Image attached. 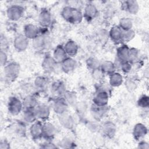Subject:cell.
Returning a JSON list of instances; mask_svg holds the SVG:
<instances>
[{
    "mask_svg": "<svg viewBox=\"0 0 149 149\" xmlns=\"http://www.w3.org/2000/svg\"><path fill=\"white\" fill-rule=\"evenodd\" d=\"M61 15L65 20L73 24L80 23L84 17L80 10L70 6L65 7L62 10Z\"/></svg>",
    "mask_w": 149,
    "mask_h": 149,
    "instance_id": "1",
    "label": "cell"
},
{
    "mask_svg": "<svg viewBox=\"0 0 149 149\" xmlns=\"http://www.w3.org/2000/svg\"><path fill=\"white\" fill-rule=\"evenodd\" d=\"M20 72L19 65L15 62H11L4 66L3 73L5 78L9 80H15Z\"/></svg>",
    "mask_w": 149,
    "mask_h": 149,
    "instance_id": "2",
    "label": "cell"
},
{
    "mask_svg": "<svg viewBox=\"0 0 149 149\" xmlns=\"http://www.w3.org/2000/svg\"><path fill=\"white\" fill-rule=\"evenodd\" d=\"M23 108V102L16 97H10L8 102V109L10 113L13 115L19 114Z\"/></svg>",
    "mask_w": 149,
    "mask_h": 149,
    "instance_id": "3",
    "label": "cell"
},
{
    "mask_svg": "<svg viewBox=\"0 0 149 149\" xmlns=\"http://www.w3.org/2000/svg\"><path fill=\"white\" fill-rule=\"evenodd\" d=\"M49 37L46 33L39 35L37 37L34 39V47L38 50L47 49L50 44V40Z\"/></svg>",
    "mask_w": 149,
    "mask_h": 149,
    "instance_id": "4",
    "label": "cell"
},
{
    "mask_svg": "<svg viewBox=\"0 0 149 149\" xmlns=\"http://www.w3.org/2000/svg\"><path fill=\"white\" fill-rule=\"evenodd\" d=\"M36 118L41 120H47L50 114V108L46 104L37 105L34 109Z\"/></svg>",
    "mask_w": 149,
    "mask_h": 149,
    "instance_id": "5",
    "label": "cell"
},
{
    "mask_svg": "<svg viewBox=\"0 0 149 149\" xmlns=\"http://www.w3.org/2000/svg\"><path fill=\"white\" fill-rule=\"evenodd\" d=\"M30 133L34 139H39L43 137V124L40 120H36L31 123Z\"/></svg>",
    "mask_w": 149,
    "mask_h": 149,
    "instance_id": "6",
    "label": "cell"
},
{
    "mask_svg": "<svg viewBox=\"0 0 149 149\" xmlns=\"http://www.w3.org/2000/svg\"><path fill=\"white\" fill-rule=\"evenodd\" d=\"M23 9L18 5H12L7 10V16L11 20H17L22 16Z\"/></svg>",
    "mask_w": 149,
    "mask_h": 149,
    "instance_id": "7",
    "label": "cell"
},
{
    "mask_svg": "<svg viewBox=\"0 0 149 149\" xmlns=\"http://www.w3.org/2000/svg\"><path fill=\"white\" fill-rule=\"evenodd\" d=\"M108 94L107 91L104 90H99L93 98L94 105L101 107H105L108 104Z\"/></svg>",
    "mask_w": 149,
    "mask_h": 149,
    "instance_id": "8",
    "label": "cell"
},
{
    "mask_svg": "<svg viewBox=\"0 0 149 149\" xmlns=\"http://www.w3.org/2000/svg\"><path fill=\"white\" fill-rule=\"evenodd\" d=\"M58 120L60 124L66 129H71L74 125V120L73 117L68 113V112L58 115Z\"/></svg>",
    "mask_w": 149,
    "mask_h": 149,
    "instance_id": "9",
    "label": "cell"
},
{
    "mask_svg": "<svg viewBox=\"0 0 149 149\" xmlns=\"http://www.w3.org/2000/svg\"><path fill=\"white\" fill-rule=\"evenodd\" d=\"M29 45V39L24 36H18L13 41V46L15 48L19 51H24Z\"/></svg>",
    "mask_w": 149,
    "mask_h": 149,
    "instance_id": "10",
    "label": "cell"
},
{
    "mask_svg": "<svg viewBox=\"0 0 149 149\" xmlns=\"http://www.w3.org/2000/svg\"><path fill=\"white\" fill-rule=\"evenodd\" d=\"M56 133L55 126L50 122H46L43 124V137L49 140L53 138Z\"/></svg>",
    "mask_w": 149,
    "mask_h": 149,
    "instance_id": "11",
    "label": "cell"
},
{
    "mask_svg": "<svg viewBox=\"0 0 149 149\" xmlns=\"http://www.w3.org/2000/svg\"><path fill=\"white\" fill-rule=\"evenodd\" d=\"M109 35L111 40L116 43L123 42V30L119 26H113L110 30Z\"/></svg>",
    "mask_w": 149,
    "mask_h": 149,
    "instance_id": "12",
    "label": "cell"
},
{
    "mask_svg": "<svg viewBox=\"0 0 149 149\" xmlns=\"http://www.w3.org/2000/svg\"><path fill=\"white\" fill-rule=\"evenodd\" d=\"M68 108V104L65 102L63 98H57L53 104V109L58 115H60L67 112Z\"/></svg>",
    "mask_w": 149,
    "mask_h": 149,
    "instance_id": "13",
    "label": "cell"
},
{
    "mask_svg": "<svg viewBox=\"0 0 149 149\" xmlns=\"http://www.w3.org/2000/svg\"><path fill=\"white\" fill-rule=\"evenodd\" d=\"M24 36L28 39H35L40 34V30L32 24H27L24 29Z\"/></svg>",
    "mask_w": 149,
    "mask_h": 149,
    "instance_id": "14",
    "label": "cell"
},
{
    "mask_svg": "<svg viewBox=\"0 0 149 149\" xmlns=\"http://www.w3.org/2000/svg\"><path fill=\"white\" fill-rule=\"evenodd\" d=\"M39 22L40 24L44 27L47 28L52 22V16L49 11L47 10H42L39 15Z\"/></svg>",
    "mask_w": 149,
    "mask_h": 149,
    "instance_id": "15",
    "label": "cell"
},
{
    "mask_svg": "<svg viewBox=\"0 0 149 149\" xmlns=\"http://www.w3.org/2000/svg\"><path fill=\"white\" fill-rule=\"evenodd\" d=\"M68 58V55L62 45H58L55 49L53 53V58L57 62L61 63L66 58Z\"/></svg>",
    "mask_w": 149,
    "mask_h": 149,
    "instance_id": "16",
    "label": "cell"
},
{
    "mask_svg": "<svg viewBox=\"0 0 149 149\" xmlns=\"http://www.w3.org/2000/svg\"><path fill=\"white\" fill-rule=\"evenodd\" d=\"M98 15V10L96 6L93 3H88L86 5L83 13V17L87 20L94 19Z\"/></svg>",
    "mask_w": 149,
    "mask_h": 149,
    "instance_id": "17",
    "label": "cell"
},
{
    "mask_svg": "<svg viewBox=\"0 0 149 149\" xmlns=\"http://www.w3.org/2000/svg\"><path fill=\"white\" fill-rule=\"evenodd\" d=\"M61 65L62 70L65 72L68 73L71 72L75 69L77 66V63L75 60L72 58L68 57L61 63Z\"/></svg>",
    "mask_w": 149,
    "mask_h": 149,
    "instance_id": "18",
    "label": "cell"
},
{
    "mask_svg": "<svg viewBox=\"0 0 149 149\" xmlns=\"http://www.w3.org/2000/svg\"><path fill=\"white\" fill-rule=\"evenodd\" d=\"M129 49L126 45H122L117 50V61L120 63L128 61Z\"/></svg>",
    "mask_w": 149,
    "mask_h": 149,
    "instance_id": "19",
    "label": "cell"
},
{
    "mask_svg": "<svg viewBox=\"0 0 149 149\" xmlns=\"http://www.w3.org/2000/svg\"><path fill=\"white\" fill-rule=\"evenodd\" d=\"M57 63H58L54 60L53 57L47 56L44 59L42 66L44 70L46 72H52L55 70Z\"/></svg>",
    "mask_w": 149,
    "mask_h": 149,
    "instance_id": "20",
    "label": "cell"
},
{
    "mask_svg": "<svg viewBox=\"0 0 149 149\" xmlns=\"http://www.w3.org/2000/svg\"><path fill=\"white\" fill-rule=\"evenodd\" d=\"M51 90L52 94L56 96L57 98H60L59 97L61 96L63 97V94L66 92L65 86L62 82L59 81H55L52 83Z\"/></svg>",
    "mask_w": 149,
    "mask_h": 149,
    "instance_id": "21",
    "label": "cell"
},
{
    "mask_svg": "<svg viewBox=\"0 0 149 149\" xmlns=\"http://www.w3.org/2000/svg\"><path fill=\"white\" fill-rule=\"evenodd\" d=\"M102 133L108 137L114 136L116 132L115 125L110 121H108L103 124L101 127Z\"/></svg>",
    "mask_w": 149,
    "mask_h": 149,
    "instance_id": "22",
    "label": "cell"
},
{
    "mask_svg": "<svg viewBox=\"0 0 149 149\" xmlns=\"http://www.w3.org/2000/svg\"><path fill=\"white\" fill-rule=\"evenodd\" d=\"M100 69L104 74H107L110 75L115 72L116 66L115 65V63H112L111 61H107L100 65Z\"/></svg>",
    "mask_w": 149,
    "mask_h": 149,
    "instance_id": "23",
    "label": "cell"
},
{
    "mask_svg": "<svg viewBox=\"0 0 149 149\" xmlns=\"http://www.w3.org/2000/svg\"><path fill=\"white\" fill-rule=\"evenodd\" d=\"M63 47L67 55L70 56H73L75 55L78 51V46L73 41H68Z\"/></svg>",
    "mask_w": 149,
    "mask_h": 149,
    "instance_id": "24",
    "label": "cell"
},
{
    "mask_svg": "<svg viewBox=\"0 0 149 149\" xmlns=\"http://www.w3.org/2000/svg\"><path fill=\"white\" fill-rule=\"evenodd\" d=\"M125 9L132 15H135L139 10V4L136 1H127L123 3Z\"/></svg>",
    "mask_w": 149,
    "mask_h": 149,
    "instance_id": "25",
    "label": "cell"
},
{
    "mask_svg": "<svg viewBox=\"0 0 149 149\" xmlns=\"http://www.w3.org/2000/svg\"><path fill=\"white\" fill-rule=\"evenodd\" d=\"M23 116L24 121L28 123H33L37 119L34 109H24Z\"/></svg>",
    "mask_w": 149,
    "mask_h": 149,
    "instance_id": "26",
    "label": "cell"
},
{
    "mask_svg": "<svg viewBox=\"0 0 149 149\" xmlns=\"http://www.w3.org/2000/svg\"><path fill=\"white\" fill-rule=\"evenodd\" d=\"M123 82L122 76L119 73L114 72L110 74L109 77V84L113 87H118L122 84Z\"/></svg>",
    "mask_w": 149,
    "mask_h": 149,
    "instance_id": "27",
    "label": "cell"
},
{
    "mask_svg": "<svg viewBox=\"0 0 149 149\" xmlns=\"http://www.w3.org/2000/svg\"><path fill=\"white\" fill-rule=\"evenodd\" d=\"M147 133V129L144 125L138 123L135 125L133 129V134L136 139H140L145 136Z\"/></svg>",
    "mask_w": 149,
    "mask_h": 149,
    "instance_id": "28",
    "label": "cell"
},
{
    "mask_svg": "<svg viewBox=\"0 0 149 149\" xmlns=\"http://www.w3.org/2000/svg\"><path fill=\"white\" fill-rule=\"evenodd\" d=\"M23 108L24 109H34L35 107L38 105L37 104V101L35 97L31 96V95H29L26 97L23 102Z\"/></svg>",
    "mask_w": 149,
    "mask_h": 149,
    "instance_id": "29",
    "label": "cell"
},
{
    "mask_svg": "<svg viewBox=\"0 0 149 149\" xmlns=\"http://www.w3.org/2000/svg\"><path fill=\"white\" fill-rule=\"evenodd\" d=\"M105 106L101 107L94 105V108H93L92 109V113L96 119L101 118L104 115L105 113Z\"/></svg>",
    "mask_w": 149,
    "mask_h": 149,
    "instance_id": "30",
    "label": "cell"
},
{
    "mask_svg": "<svg viewBox=\"0 0 149 149\" xmlns=\"http://www.w3.org/2000/svg\"><path fill=\"white\" fill-rule=\"evenodd\" d=\"M63 98L68 105H74L76 101V95L73 92L66 91L63 95Z\"/></svg>",
    "mask_w": 149,
    "mask_h": 149,
    "instance_id": "31",
    "label": "cell"
},
{
    "mask_svg": "<svg viewBox=\"0 0 149 149\" xmlns=\"http://www.w3.org/2000/svg\"><path fill=\"white\" fill-rule=\"evenodd\" d=\"M133 23L132 20L129 17L122 18L119 22V27L122 30H128L132 29Z\"/></svg>",
    "mask_w": 149,
    "mask_h": 149,
    "instance_id": "32",
    "label": "cell"
},
{
    "mask_svg": "<svg viewBox=\"0 0 149 149\" xmlns=\"http://www.w3.org/2000/svg\"><path fill=\"white\" fill-rule=\"evenodd\" d=\"M47 80L45 77L41 76L37 77L35 80V86L39 89L45 88L47 86Z\"/></svg>",
    "mask_w": 149,
    "mask_h": 149,
    "instance_id": "33",
    "label": "cell"
},
{
    "mask_svg": "<svg viewBox=\"0 0 149 149\" xmlns=\"http://www.w3.org/2000/svg\"><path fill=\"white\" fill-rule=\"evenodd\" d=\"M139 55V52L136 49L130 48L128 61L131 63L136 62V61H137Z\"/></svg>",
    "mask_w": 149,
    "mask_h": 149,
    "instance_id": "34",
    "label": "cell"
},
{
    "mask_svg": "<svg viewBox=\"0 0 149 149\" xmlns=\"http://www.w3.org/2000/svg\"><path fill=\"white\" fill-rule=\"evenodd\" d=\"M87 64L88 68H90L92 70L100 68L101 65L98 60L94 58H90L88 59V60L87 61Z\"/></svg>",
    "mask_w": 149,
    "mask_h": 149,
    "instance_id": "35",
    "label": "cell"
},
{
    "mask_svg": "<svg viewBox=\"0 0 149 149\" xmlns=\"http://www.w3.org/2000/svg\"><path fill=\"white\" fill-rule=\"evenodd\" d=\"M134 36V31L130 29L128 30H123V42L131 40Z\"/></svg>",
    "mask_w": 149,
    "mask_h": 149,
    "instance_id": "36",
    "label": "cell"
},
{
    "mask_svg": "<svg viewBox=\"0 0 149 149\" xmlns=\"http://www.w3.org/2000/svg\"><path fill=\"white\" fill-rule=\"evenodd\" d=\"M14 132L17 133V134H23L26 130L25 126L22 123H16L14 125V128L13 129Z\"/></svg>",
    "mask_w": 149,
    "mask_h": 149,
    "instance_id": "37",
    "label": "cell"
},
{
    "mask_svg": "<svg viewBox=\"0 0 149 149\" xmlns=\"http://www.w3.org/2000/svg\"><path fill=\"white\" fill-rule=\"evenodd\" d=\"M120 68L123 72L128 73L130 71V70L132 69V63H130L129 61L123 62L120 64Z\"/></svg>",
    "mask_w": 149,
    "mask_h": 149,
    "instance_id": "38",
    "label": "cell"
},
{
    "mask_svg": "<svg viewBox=\"0 0 149 149\" xmlns=\"http://www.w3.org/2000/svg\"><path fill=\"white\" fill-rule=\"evenodd\" d=\"M73 143L71 139L67 137H65L64 139H62L59 143V144H61L62 147L65 148H70L71 147V146L73 145Z\"/></svg>",
    "mask_w": 149,
    "mask_h": 149,
    "instance_id": "39",
    "label": "cell"
},
{
    "mask_svg": "<svg viewBox=\"0 0 149 149\" xmlns=\"http://www.w3.org/2000/svg\"><path fill=\"white\" fill-rule=\"evenodd\" d=\"M0 59H1V66H5L6 65L8 61V55L6 53L5 51L3 49H1L0 54Z\"/></svg>",
    "mask_w": 149,
    "mask_h": 149,
    "instance_id": "40",
    "label": "cell"
},
{
    "mask_svg": "<svg viewBox=\"0 0 149 149\" xmlns=\"http://www.w3.org/2000/svg\"><path fill=\"white\" fill-rule=\"evenodd\" d=\"M139 106H141L143 108L147 107L148 105V97L146 95H143L141 97L138 102Z\"/></svg>",
    "mask_w": 149,
    "mask_h": 149,
    "instance_id": "41",
    "label": "cell"
},
{
    "mask_svg": "<svg viewBox=\"0 0 149 149\" xmlns=\"http://www.w3.org/2000/svg\"><path fill=\"white\" fill-rule=\"evenodd\" d=\"M44 146H42V148H56V146H55L53 143H52L51 142H50L49 141L43 144Z\"/></svg>",
    "mask_w": 149,
    "mask_h": 149,
    "instance_id": "42",
    "label": "cell"
}]
</instances>
